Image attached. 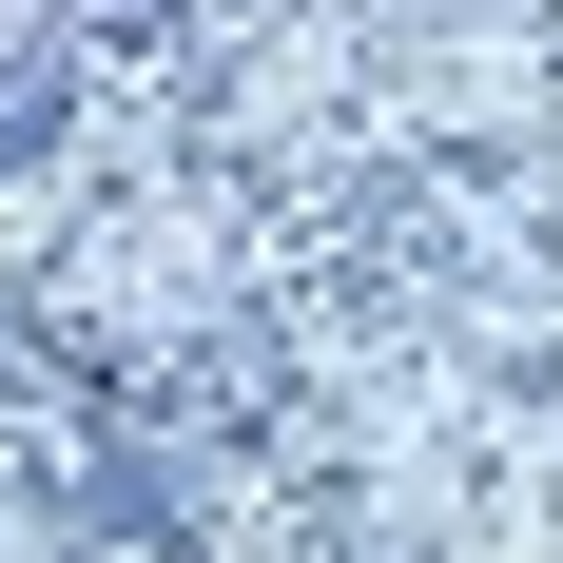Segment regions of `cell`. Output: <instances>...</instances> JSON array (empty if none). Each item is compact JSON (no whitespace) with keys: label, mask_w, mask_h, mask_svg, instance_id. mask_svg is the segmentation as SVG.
I'll return each instance as SVG.
<instances>
[{"label":"cell","mask_w":563,"mask_h":563,"mask_svg":"<svg viewBox=\"0 0 563 563\" xmlns=\"http://www.w3.org/2000/svg\"><path fill=\"white\" fill-rule=\"evenodd\" d=\"M466 291V233H448V175H331L311 195V311H350V331H428Z\"/></svg>","instance_id":"6da1fadb"},{"label":"cell","mask_w":563,"mask_h":563,"mask_svg":"<svg viewBox=\"0 0 563 563\" xmlns=\"http://www.w3.org/2000/svg\"><path fill=\"white\" fill-rule=\"evenodd\" d=\"M58 525H98V544H136V563H195V466L117 428V448L58 466Z\"/></svg>","instance_id":"7a4b0ae2"},{"label":"cell","mask_w":563,"mask_h":563,"mask_svg":"<svg viewBox=\"0 0 563 563\" xmlns=\"http://www.w3.org/2000/svg\"><path fill=\"white\" fill-rule=\"evenodd\" d=\"M291 563H428V544H408L369 486H331V466H311V486H291Z\"/></svg>","instance_id":"3957f363"}]
</instances>
